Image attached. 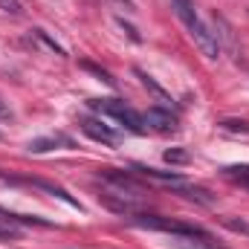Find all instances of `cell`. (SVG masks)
Returning <instances> with one entry per match:
<instances>
[{"instance_id":"cell-1","label":"cell","mask_w":249,"mask_h":249,"mask_svg":"<svg viewBox=\"0 0 249 249\" xmlns=\"http://www.w3.org/2000/svg\"><path fill=\"white\" fill-rule=\"evenodd\" d=\"M171 9L177 12V18L183 20V26L188 29V35L194 38V44L203 50V55L206 58H220V44H217V38H214V32H212V26H206L203 20H200V15H197V9H194V0H171Z\"/></svg>"},{"instance_id":"cell-2","label":"cell","mask_w":249,"mask_h":249,"mask_svg":"<svg viewBox=\"0 0 249 249\" xmlns=\"http://www.w3.org/2000/svg\"><path fill=\"white\" fill-rule=\"evenodd\" d=\"M93 110H99L102 116H113L116 122L122 124L124 130H130V133H145L148 127L142 122V113H136L130 105H124L122 99H90L87 102Z\"/></svg>"},{"instance_id":"cell-3","label":"cell","mask_w":249,"mask_h":249,"mask_svg":"<svg viewBox=\"0 0 249 249\" xmlns=\"http://www.w3.org/2000/svg\"><path fill=\"white\" fill-rule=\"evenodd\" d=\"M102 180L107 183V188H116L122 194H130V197H145L151 194L145 183L139 180V174H130V171H116V168H105L102 171Z\"/></svg>"},{"instance_id":"cell-4","label":"cell","mask_w":249,"mask_h":249,"mask_svg":"<svg viewBox=\"0 0 249 249\" xmlns=\"http://www.w3.org/2000/svg\"><path fill=\"white\" fill-rule=\"evenodd\" d=\"M78 127L93 139V142H102V145H107V148H116L119 145V133L116 130H110L107 124L102 122V119H93V116H78Z\"/></svg>"},{"instance_id":"cell-5","label":"cell","mask_w":249,"mask_h":249,"mask_svg":"<svg viewBox=\"0 0 249 249\" xmlns=\"http://www.w3.org/2000/svg\"><path fill=\"white\" fill-rule=\"evenodd\" d=\"M142 122H145L148 130H157V133H174V130H177V116H174L171 107H165V105L151 107V110L142 116Z\"/></svg>"},{"instance_id":"cell-6","label":"cell","mask_w":249,"mask_h":249,"mask_svg":"<svg viewBox=\"0 0 249 249\" xmlns=\"http://www.w3.org/2000/svg\"><path fill=\"white\" fill-rule=\"evenodd\" d=\"M133 174H139V177H145V180L165 183V186H180V183H186L177 171H160V168H148V165H136V171H133Z\"/></svg>"},{"instance_id":"cell-7","label":"cell","mask_w":249,"mask_h":249,"mask_svg":"<svg viewBox=\"0 0 249 249\" xmlns=\"http://www.w3.org/2000/svg\"><path fill=\"white\" fill-rule=\"evenodd\" d=\"M72 148V139L70 136H64V133H55V136H47V139H35V142H29V151L32 154H44V151H53V148Z\"/></svg>"},{"instance_id":"cell-8","label":"cell","mask_w":249,"mask_h":249,"mask_svg":"<svg viewBox=\"0 0 249 249\" xmlns=\"http://www.w3.org/2000/svg\"><path fill=\"white\" fill-rule=\"evenodd\" d=\"M133 72L139 75V81H142V84H145V87H148V90H151V93H154V96H157V99H160L162 105H165V107H171V96H168V90H165L162 84H157V81H154V78H151V75H148L145 70H139V67H136Z\"/></svg>"},{"instance_id":"cell-9","label":"cell","mask_w":249,"mask_h":249,"mask_svg":"<svg viewBox=\"0 0 249 249\" xmlns=\"http://www.w3.org/2000/svg\"><path fill=\"white\" fill-rule=\"evenodd\" d=\"M174 191L180 194V197H186V200H194V203H203V206H209L214 197L206 191V188L200 186H186V183H180V186H174Z\"/></svg>"},{"instance_id":"cell-10","label":"cell","mask_w":249,"mask_h":249,"mask_svg":"<svg viewBox=\"0 0 249 249\" xmlns=\"http://www.w3.org/2000/svg\"><path fill=\"white\" fill-rule=\"evenodd\" d=\"M212 23H214V38H217V44H220V41H226V47L235 53L238 47H235V35H232V26L226 23V18L214 15V18H212Z\"/></svg>"},{"instance_id":"cell-11","label":"cell","mask_w":249,"mask_h":249,"mask_svg":"<svg viewBox=\"0 0 249 249\" xmlns=\"http://www.w3.org/2000/svg\"><path fill=\"white\" fill-rule=\"evenodd\" d=\"M26 183H32V186H38V188H44V191H50V194H55L58 200H64V203L72 206V209H81V203H78L75 197H70V194H67L61 186H55V183H47V180H26Z\"/></svg>"},{"instance_id":"cell-12","label":"cell","mask_w":249,"mask_h":249,"mask_svg":"<svg viewBox=\"0 0 249 249\" xmlns=\"http://www.w3.org/2000/svg\"><path fill=\"white\" fill-rule=\"evenodd\" d=\"M18 235H20V226L0 209V241H15Z\"/></svg>"},{"instance_id":"cell-13","label":"cell","mask_w":249,"mask_h":249,"mask_svg":"<svg viewBox=\"0 0 249 249\" xmlns=\"http://www.w3.org/2000/svg\"><path fill=\"white\" fill-rule=\"evenodd\" d=\"M223 177H229V180L249 188V165H229V168H223Z\"/></svg>"},{"instance_id":"cell-14","label":"cell","mask_w":249,"mask_h":249,"mask_svg":"<svg viewBox=\"0 0 249 249\" xmlns=\"http://www.w3.org/2000/svg\"><path fill=\"white\" fill-rule=\"evenodd\" d=\"M229 232H235V235H241V238H249V220H244V217H223L220 220Z\"/></svg>"},{"instance_id":"cell-15","label":"cell","mask_w":249,"mask_h":249,"mask_svg":"<svg viewBox=\"0 0 249 249\" xmlns=\"http://www.w3.org/2000/svg\"><path fill=\"white\" fill-rule=\"evenodd\" d=\"M32 35H35V38H38V41H41V44H44L47 50H53L55 55H61V58L67 55V53H64V47H61V44H55V41H53V38H50V35H47L44 29H32Z\"/></svg>"},{"instance_id":"cell-16","label":"cell","mask_w":249,"mask_h":249,"mask_svg":"<svg viewBox=\"0 0 249 249\" xmlns=\"http://www.w3.org/2000/svg\"><path fill=\"white\" fill-rule=\"evenodd\" d=\"M220 130H229V133H249V122L226 119V122H220Z\"/></svg>"},{"instance_id":"cell-17","label":"cell","mask_w":249,"mask_h":249,"mask_svg":"<svg viewBox=\"0 0 249 249\" xmlns=\"http://www.w3.org/2000/svg\"><path fill=\"white\" fill-rule=\"evenodd\" d=\"M0 9H3L6 15H23V6H20V0H0Z\"/></svg>"},{"instance_id":"cell-18","label":"cell","mask_w":249,"mask_h":249,"mask_svg":"<svg viewBox=\"0 0 249 249\" xmlns=\"http://www.w3.org/2000/svg\"><path fill=\"white\" fill-rule=\"evenodd\" d=\"M165 160H168V162H188V154H186V151L171 148V151H165Z\"/></svg>"},{"instance_id":"cell-19","label":"cell","mask_w":249,"mask_h":249,"mask_svg":"<svg viewBox=\"0 0 249 249\" xmlns=\"http://www.w3.org/2000/svg\"><path fill=\"white\" fill-rule=\"evenodd\" d=\"M84 70H90V72H96L102 81H107V84H113V78H110V72H105V70H99V67H93V64H84Z\"/></svg>"},{"instance_id":"cell-20","label":"cell","mask_w":249,"mask_h":249,"mask_svg":"<svg viewBox=\"0 0 249 249\" xmlns=\"http://www.w3.org/2000/svg\"><path fill=\"white\" fill-rule=\"evenodd\" d=\"M119 26H122L124 32H127V35H130V41H136V44H139V41H142V38H139V32H136V29H133V26H127V23H124L122 18H119Z\"/></svg>"},{"instance_id":"cell-21","label":"cell","mask_w":249,"mask_h":249,"mask_svg":"<svg viewBox=\"0 0 249 249\" xmlns=\"http://www.w3.org/2000/svg\"><path fill=\"white\" fill-rule=\"evenodd\" d=\"M113 3H119L124 12H136V3H133V0H113Z\"/></svg>"},{"instance_id":"cell-22","label":"cell","mask_w":249,"mask_h":249,"mask_svg":"<svg viewBox=\"0 0 249 249\" xmlns=\"http://www.w3.org/2000/svg\"><path fill=\"white\" fill-rule=\"evenodd\" d=\"M0 116H3V119H9V116H12V113H9V107H6L3 102H0Z\"/></svg>"}]
</instances>
